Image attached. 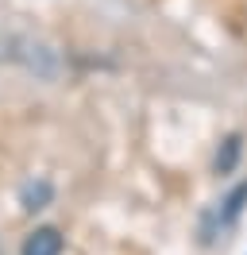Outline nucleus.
I'll return each mask as SVG.
<instances>
[{"label":"nucleus","mask_w":247,"mask_h":255,"mask_svg":"<svg viewBox=\"0 0 247 255\" xmlns=\"http://www.w3.org/2000/svg\"><path fill=\"white\" fill-rule=\"evenodd\" d=\"M62 248H66L62 232H58V228H50V224H43V228H35V232L23 236L19 255H62Z\"/></svg>","instance_id":"1"},{"label":"nucleus","mask_w":247,"mask_h":255,"mask_svg":"<svg viewBox=\"0 0 247 255\" xmlns=\"http://www.w3.org/2000/svg\"><path fill=\"white\" fill-rule=\"evenodd\" d=\"M50 197H54V186H50L46 178H27V182L19 186V205L27 209V213L46 209V205H50Z\"/></svg>","instance_id":"2"},{"label":"nucleus","mask_w":247,"mask_h":255,"mask_svg":"<svg viewBox=\"0 0 247 255\" xmlns=\"http://www.w3.org/2000/svg\"><path fill=\"white\" fill-rule=\"evenodd\" d=\"M244 205H247V182H240V186H236V190H232L228 197H224L220 221H224V224H232L236 217H240V213H244Z\"/></svg>","instance_id":"4"},{"label":"nucleus","mask_w":247,"mask_h":255,"mask_svg":"<svg viewBox=\"0 0 247 255\" xmlns=\"http://www.w3.org/2000/svg\"><path fill=\"white\" fill-rule=\"evenodd\" d=\"M240 155H244V139H240V135H228V139L220 143V151H216V174H232L236 162H240Z\"/></svg>","instance_id":"3"}]
</instances>
